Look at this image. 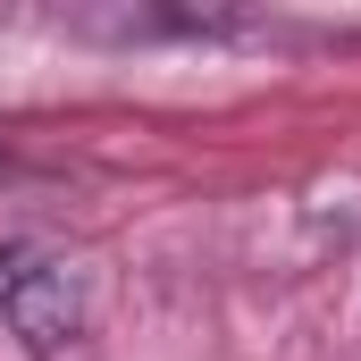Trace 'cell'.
<instances>
[{
	"instance_id": "cell-1",
	"label": "cell",
	"mask_w": 361,
	"mask_h": 361,
	"mask_svg": "<svg viewBox=\"0 0 361 361\" xmlns=\"http://www.w3.org/2000/svg\"><path fill=\"white\" fill-rule=\"evenodd\" d=\"M85 319H92V261H42V252H25V269L8 286V302H0V336L25 361H51V353H68L85 336Z\"/></svg>"
},
{
	"instance_id": "cell-2",
	"label": "cell",
	"mask_w": 361,
	"mask_h": 361,
	"mask_svg": "<svg viewBox=\"0 0 361 361\" xmlns=\"http://www.w3.org/2000/svg\"><path fill=\"white\" fill-rule=\"evenodd\" d=\"M17 269H25V244H8V252H0V302H8V286H17Z\"/></svg>"
}]
</instances>
